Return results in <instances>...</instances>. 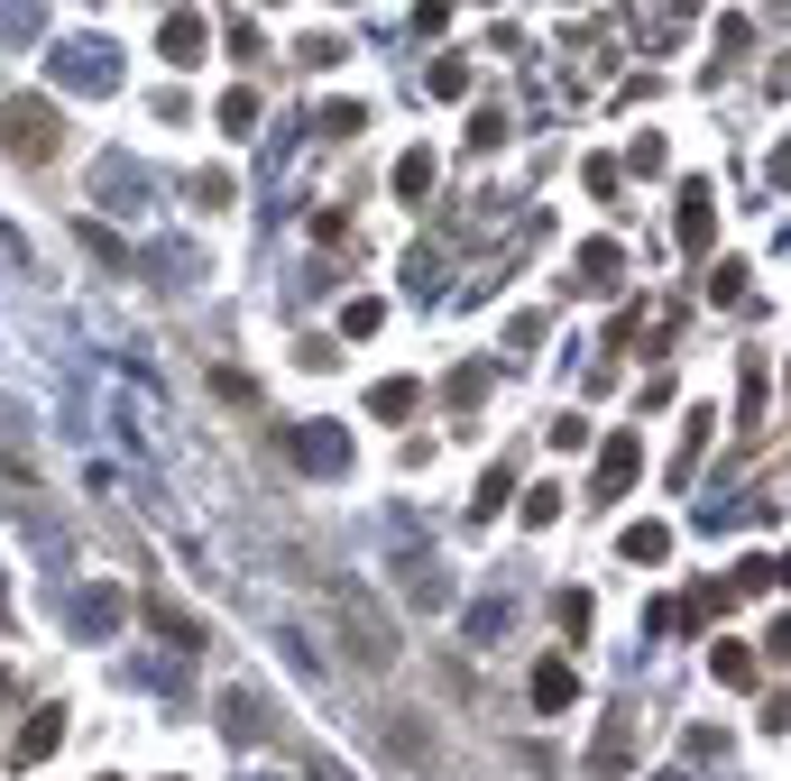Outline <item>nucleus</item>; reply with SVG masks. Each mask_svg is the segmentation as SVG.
I'll use <instances>...</instances> for the list:
<instances>
[{"label":"nucleus","instance_id":"obj_1","mask_svg":"<svg viewBox=\"0 0 791 781\" xmlns=\"http://www.w3.org/2000/svg\"><path fill=\"white\" fill-rule=\"evenodd\" d=\"M65 84H111V46H74V56H65Z\"/></svg>","mask_w":791,"mask_h":781}]
</instances>
